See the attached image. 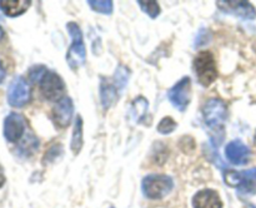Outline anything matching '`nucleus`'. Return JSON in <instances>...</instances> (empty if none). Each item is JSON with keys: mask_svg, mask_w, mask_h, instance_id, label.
<instances>
[{"mask_svg": "<svg viewBox=\"0 0 256 208\" xmlns=\"http://www.w3.org/2000/svg\"><path fill=\"white\" fill-rule=\"evenodd\" d=\"M4 137L8 142H18L25 132V119L19 113H10L4 120Z\"/></svg>", "mask_w": 256, "mask_h": 208, "instance_id": "nucleus-9", "label": "nucleus"}, {"mask_svg": "<svg viewBox=\"0 0 256 208\" xmlns=\"http://www.w3.org/2000/svg\"><path fill=\"white\" fill-rule=\"evenodd\" d=\"M88 5L92 8L94 12L102 13V14L110 15L112 13V2L110 0H89Z\"/></svg>", "mask_w": 256, "mask_h": 208, "instance_id": "nucleus-20", "label": "nucleus"}, {"mask_svg": "<svg viewBox=\"0 0 256 208\" xmlns=\"http://www.w3.org/2000/svg\"><path fill=\"white\" fill-rule=\"evenodd\" d=\"M148 107H149V102L144 97H138L130 107V114H132V119L135 122H140L142 118L146 114Z\"/></svg>", "mask_w": 256, "mask_h": 208, "instance_id": "nucleus-17", "label": "nucleus"}, {"mask_svg": "<svg viewBox=\"0 0 256 208\" xmlns=\"http://www.w3.org/2000/svg\"><path fill=\"white\" fill-rule=\"evenodd\" d=\"M60 155H62V147L60 144H56V145H52V148H50L49 150L46 152V154H45V162H54L55 159H58V158L60 157Z\"/></svg>", "mask_w": 256, "mask_h": 208, "instance_id": "nucleus-24", "label": "nucleus"}, {"mask_svg": "<svg viewBox=\"0 0 256 208\" xmlns=\"http://www.w3.org/2000/svg\"><path fill=\"white\" fill-rule=\"evenodd\" d=\"M38 147H39V140L32 134H28L22 144L18 147V152L22 155H30L38 149Z\"/></svg>", "mask_w": 256, "mask_h": 208, "instance_id": "nucleus-18", "label": "nucleus"}, {"mask_svg": "<svg viewBox=\"0 0 256 208\" xmlns=\"http://www.w3.org/2000/svg\"><path fill=\"white\" fill-rule=\"evenodd\" d=\"M225 154L226 158L232 164H245L250 158V149L248 145H245L242 140L236 139L230 142L225 148Z\"/></svg>", "mask_w": 256, "mask_h": 208, "instance_id": "nucleus-12", "label": "nucleus"}, {"mask_svg": "<svg viewBox=\"0 0 256 208\" xmlns=\"http://www.w3.org/2000/svg\"><path fill=\"white\" fill-rule=\"evenodd\" d=\"M2 37H4V30H2V27H0V40L2 39Z\"/></svg>", "mask_w": 256, "mask_h": 208, "instance_id": "nucleus-27", "label": "nucleus"}, {"mask_svg": "<svg viewBox=\"0 0 256 208\" xmlns=\"http://www.w3.org/2000/svg\"><path fill=\"white\" fill-rule=\"evenodd\" d=\"M245 208H256V207H255L254 204H248L246 207H245Z\"/></svg>", "mask_w": 256, "mask_h": 208, "instance_id": "nucleus-28", "label": "nucleus"}, {"mask_svg": "<svg viewBox=\"0 0 256 208\" xmlns=\"http://www.w3.org/2000/svg\"><path fill=\"white\" fill-rule=\"evenodd\" d=\"M192 207L194 208H222V202L220 195L214 189L199 190L192 198Z\"/></svg>", "mask_w": 256, "mask_h": 208, "instance_id": "nucleus-13", "label": "nucleus"}, {"mask_svg": "<svg viewBox=\"0 0 256 208\" xmlns=\"http://www.w3.org/2000/svg\"><path fill=\"white\" fill-rule=\"evenodd\" d=\"M72 113H74V104H72V98L62 97L52 108V122L56 127L66 128L72 120Z\"/></svg>", "mask_w": 256, "mask_h": 208, "instance_id": "nucleus-10", "label": "nucleus"}, {"mask_svg": "<svg viewBox=\"0 0 256 208\" xmlns=\"http://www.w3.org/2000/svg\"><path fill=\"white\" fill-rule=\"evenodd\" d=\"M110 208H114V207H110Z\"/></svg>", "mask_w": 256, "mask_h": 208, "instance_id": "nucleus-30", "label": "nucleus"}, {"mask_svg": "<svg viewBox=\"0 0 256 208\" xmlns=\"http://www.w3.org/2000/svg\"><path fill=\"white\" fill-rule=\"evenodd\" d=\"M226 184L239 189L240 194H254L256 193V168L242 170H229L224 174Z\"/></svg>", "mask_w": 256, "mask_h": 208, "instance_id": "nucleus-4", "label": "nucleus"}, {"mask_svg": "<svg viewBox=\"0 0 256 208\" xmlns=\"http://www.w3.org/2000/svg\"><path fill=\"white\" fill-rule=\"evenodd\" d=\"M218 7L225 13H230L236 17L245 18V19H255L256 10L249 2H220L216 3Z\"/></svg>", "mask_w": 256, "mask_h": 208, "instance_id": "nucleus-11", "label": "nucleus"}, {"mask_svg": "<svg viewBox=\"0 0 256 208\" xmlns=\"http://www.w3.org/2000/svg\"><path fill=\"white\" fill-rule=\"evenodd\" d=\"M46 68L44 65H34L32 68H30L29 70V79L32 83H40V80L42 79L45 74H46Z\"/></svg>", "mask_w": 256, "mask_h": 208, "instance_id": "nucleus-23", "label": "nucleus"}, {"mask_svg": "<svg viewBox=\"0 0 256 208\" xmlns=\"http://www.w3.org/2000/svg\"><path fill=\"white\" fill-rule=\"evenodd\" d=\"M4 78H5V69H4V67H2V62H0V84L2 83Z\"/></svg>", "mask_w": 256, "mask_h": 208, "instance_id": "nucleus-26", "label": "nucleus"}, {"mask_svg": "<svg viewBox=\"0 0 256 208\" xmlns=\"http://www.w3.org/2000/svg\"><path fill=\"white\" fill-rule=\"evenodd\" d=\"M138 4H139V7L142 8V12H144L145 14L149 15L150 18H152V19H155L156 17H159V14H160L159 3H156V2H144V0H139V2H138Z\"/></svg>", "mask_w": 256, "mask_h": 208, "instance_id": "nucleus-21", "label": "nucleus"}, {"mask_svg": "<svg viewBox=\"0 0 256 208\" xmlns=\"http://www.w3.org/2000/svg\"><path fill=\"white\" fill-rule=\"evenodd\" d=\"M5 183V174H4V170H2V165H0V188L4 185Z\"/></svg>", "mask_w": 256, "mask_h": 208, "instance_id": "nucleus-25", "label": "nucleus"}, {"mask_svg": "<svg viewBox=\"0 0 256 208\" xmlns=\"http://www.w3.org/2000/svg\"><path fill=\"white\" fill-rule=\"evenodd\" d=\"M190 93H192V80L189 77H184L168 92V98L178 110L182 112L186 109L190 103Z\"/></svg>", "mask_w": 256, "mask_h": 208, "instance_id": "nucleus-7", "label": "nucleus"}, {"mask_svg": "<svg viewBox=\"0 0 256 208\" xmlns=\"http://www.w3.org/2000/svg\"><path fill=\"white\" fill-rule=\"evenodd\" d=\"M178 124L172 117H165L162 118V122L158 124V132L162 133V134H169V133L174 132L176 129Z\"/></svg>", "mask_w": 256, "mask_h": 208, "instance_id": "nucleus-22", "label": "nucleus"}, {"mask_svg": "<svg viewBox=\"0 0 256 208\" xmlns=\"http://www.w3.org/2000/svg\"><path fill=\"white\" fill-rule=\"evenodd\" d=\"M30 100V87L22 77H16L12 80L8 88V103L12 107L22 108Z\"/></svg>", "mask_w": 256, "mask_h": 208, "instance_id": "nucleus-6", "label": "nucleus"}, {"mask_svg": "<svg viewBox=\"0 0 256 208\" xmlns=\"http://www.w3.org/2000/svg\"><path fill=\"white\" fill-rule=\"evenodd\" d=\"M129 70L126 69L125 65H119L114 74V85L116 87V89L122 90L128 84V80H129Z\"/></svg>", "mask_w": 256, "mask_h": 208, "instance_id": "nucleus-19", "label": "nucleus"}, {"mask_svg": "<svg viewBox=\"0 0 256 208\" xmlns=\"http://www.w3.org/2000/svg\"><path fill=\"white\" fill-rule=\"evenodd\" d=\"M254 143H255V145H256V133H255V137H254Z\"/></svg>", "mask_w": 256, "mask_h": 208, "instance_id": "nucleus-29", "label": "nucleus"}, {"mask_svg": "<svg viewBox=\"0 0 256 208\" xmlns=\"http://www.w3.org/2000/svg\"><path fill=\"white\" fill-rule=\"evenodd\" d=\"M118 99V89L114 84L102 78L100 83V102L104 109H109Z\"/></svg>", "mask_w": 256, "mask_h": 208, "instance_id": "nucleus-15", "label": "nucleus"}, {"mask_svg": "<svg viewBox=\"0 0 256 208\" xmlns=\"http://www.w3.org/2000/svg\"><path fill=\"white\" fill-rule=\"evenodd\" d=\"M68 33L72 37V45L66 54V62L72 69L80 68L86 59V49H85L84 40H82V33L79 25L74 22L68 23Z\"/></svg>", "mask_w": 256, "mask_h": 208, "instance_id": "nucleus-1", "label": "nucleus"}, {"mask_svg": "<svg viewBox=\"0 0 256 208\" xmlns=\"http://www.w3.org/2000/svg\"><path fill=\"white\" fill-rule=\"evenodd\" d=\"M194 69L202 87H209L216 80L218 69L214 55L208 50L200 52L194 59Z\"/></svg>", "mask_w": 256, "mask_h": 208, "instance_id": "nucleus-3", "label": "nucleus"}, {"mask_svg": "<svg viewBox=\"0 0 256 208\" xmlns=\"http://www.w3.org/2000/svg\"><path fill=\"white\" fill-rule=\"evenodd\" d=\"M174 188V182L168 175L150 174L142 179V189L145 197L150 199H162L170 194Z\"/></svg>", "mask_w": 256, "mask_h": 208, "instance_id": "nucleus-2", "label": "nucleus"}, {"mask_svg": "<svg viewBox=\"0 0 256 208\" xmlns=\"http://www.w3.org/2000/svg\"><path fill=\"white\" fill-rule=\"evenodd\" d=\"M32 5V2L29 0H2L0 2V9L8 17H19V15L24 14L29 7Z\"/></svg>", "mask_w": 256, "mask_h": 208, "instance_id": "nucleus-14", "label": "nucleus"}, {"mask_svg": "<svg viewBox=\"0 0 256 208\" xmlns=\"http://www.w3.org/2000/svg\"><path fill=\"white\" fill-rule=\"evenodd\" d=\"M82 143H84V140H82V115H78L76 119H75L74 130H72V143H70V147H72L74 154H78L82 150Z\"/></svg>", "mask_w": 256, "mask_h": 208, "instance_id": "nucleus-16", "label": "nucleus"}, {"mask_svg": "<svg viewBox=\"0 0 256 208\" xmlns=\"http://www.w3.org/2000/svg\"><path fill=\"white\" fill-rule=\"evenodd\" d=\"M40 90L45 99L59 102L62 98V93L65 90V84L60 75L54 72H46V74L40 80Z\"/></svg>", "mask_w": 256, "mask_h": 208, "instance_id": "nucleus-8", "label": "nucleus"}, {"mask_svg": "<svg viewBox=\"0 0 256 208\" xmlns=\"http://www.w3.org/2000/svg\"><path fill=\"white\" fill-rule=\"evenodd\" d=\"M202 115L206 125L212 129L222 127V123L226 120L228 108L226 104L220 98H212L205 103L202 108Z\"/></svg>", "mask_w": 256, "mask_h": 208, "instance_id": "nucleus-5", "label": "nucleus"}]
</instances>
